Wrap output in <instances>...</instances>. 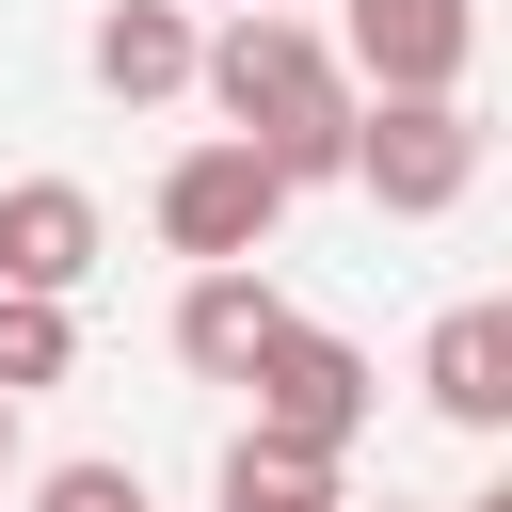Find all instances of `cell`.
<instances>
[{
  "label": "cell",
  "mask_w": 512,
  "mask_h": 512,
  "mask_svg": "<svg viewBox=\"0 0 512 512\" xmlns=\"http://www.w3.org/2000/svg\"><path fill=\"white\" fill-rule=\"evenodd\" d=\"M192 96H208V112L288 176V192L352 176V64H336V32H320V16L240 0L224 32H192Z\"/></svg>",
  "instance_id": "1"
},
{
  "label": "cell",
  "mask_w": 512,
  "mask_h": 512,
  "mask_svg": "<svg viewBox=\"0 0 512 512\" xmlns=\"http://www.w3.org/2000/svg\"><path fill=\"white\" fill-rule=\"evenodd\" d=\"M240 400H256V432L272 448H304V464H352V432H368V352L336 336V320H304V304H272V336L240 352Z\"/></svg>",
  "instance_id": "2"
},
{
  "label": "cell",
  "mask_w": 512,
  "mask_h": 512,
  "mask_svg": "<svg viewBox=\"0 0 512 512\" xmlns=\"http://www.w3.org/2000/svg\"><path fill=\"white\" fill-rule=\"evenodd\" d=\"M352 192L384 224H448L480 192V112L464 96H352Z\"/></svg>",
  "instance_id": "3"
},
{
  "label": "cell",
  "mask_w": 512,
  "mask_h": 512,
  "mask_svg": "<svg viewBox=\"0 0 512 512\" xmlns=\"http://www.w3.org/2000/svg\"><path fill=\"white\" fill-rule=\"evenodd\" d=\"M272 224H288V176H272L240 128H208V144H176V160H160V240H176L192 272H208V256H256Z\"/></svg>",
  "instance_id": "4"
},
{
  "label": "cell",
  "mask_w": 512,
  "mask_h": 512,
  "mask_svg": "<svg viewBox=\"0 0 512 512\" xmlns=\"http://www.w3.org/2000/svg\"><path fill=\"white\" fill-rule=\"evenodd\" d=\"M336 64H352V96H464V64H480V0H352Z\"/></svg>",
  "instance_id": "5"
},
{
  "label": "cell",
  "mask_w": 512,
  "mask_h": 512,
  "mask_svg": "<svg viewBox=\"0 0 512 512\" xmlns=\"http://www.w3.org/2000/svg\"><path fill=\"white\" fill-rule=\"evenodd\" d=\"M112 256V224H96V192L80 176H0V288H48V304H80V272Z\"/></svg>",
  "instance_id": "6"
},
{
  "label": "cell",
  "mask_w": 512,
  "mask_h": 512,
  "mask_svg": "<svg viewBox=\"0 0 512 512\" xmlns=\"http://www.w3.org/2000/svg\"><path fill=\"white\" fill-rule=\"evenodd\" d=\"M416 400L448 432H512V304H448L416 336Z\"/></svg>",
  "instance_id": "7"
},
{
  "label": "cell",
  "mask_w": 512,
  "mask_h": 512,
  "mask_svg": "<svg viewBox=\"0 0 512 512\" xmlns=\"http://www.w3.org/2000/svg\"><path fill=\"white\" fill-rule=\"evenodd\" d=\"M80 64H96L112 112H160V96H192V16H176V0H112Z\"/></svg>",
  "instance_id": "8"
},
{
  "label": "cell",
  "mask_w": 512,
  "mask_h": 512,
  "mask_svg": "<svg viewBox=\"0 0 512 512\" xmlns=\"http://www.w3.org/2000/svg\"><path fill=\"white\" fill-rule=\"evenodd\" d=\"M272 336V272L256 256H208L192 288H176V368H208V384H240V352Z\"/></svg>",
  "instance_id": "9"
},
{
  "label": "cell",
  "mask_w": 512,
  "mask_h": 512,
  "mask_svg": "<svg viewBox=\"0 0 512 512\" xmlns=\"http://www.w3.org/2000/svg\"><path fill=\"white\" fill-rule=\"evenodd\" d=\"M208 512H352V496H336V464H304V448L240 432V448H224V480H208Z\"/></svg>",
  "instance_id": "10"
},
{
  "label": "cell",
  "mask_w": 512,
  "mask_h": 512,
  "mask_svg": "<svg viewBox=\"0 0 512 512\" xmlns=\"http://www.w3.org/2000/svg\"><path fill=\"white\" fill-rule=\"evenodd\" d=\"M80 368V320L48 304V288H0V400H32V384H64Z\"/></svg>",
  "instance_id": "11"
},
{
  "label": "cell",
  "mask_w": 512,
  "mask_h": 512,
  "mask_svg": "<svg viewBox=\"0 0 512 512\" xmlns=\"http://www.w3.org/2000/svg\"><path fill=\"white\" fill-rule=\"evenodd\" d=\"M32 512H144V480H128V464H48Z\"/></svg>",
  "instance_id": "12"
},
{
  "label": "cell",
  "mask_w": 512,
  "mask_h": 512,
  "mask_svg": "<svg viewBox=\"0 0 512 512\" xmlns=\"http://www.w3.org/2000/svg\"><path fill=\"white\" fill-rule=\"evenodd\" d=\"M0 464H16V400H0Z\"/></svg>",
  "instance_id": "13"
},
{
  "label": "cell",
  "mask_w": 512,
  "mask_h": 512,
  "mask_svg": "<svg viewBox=\"0 0 512 512\" xmlns=\"http://www.w3.org/2000/svg\"><path fill=\"white\" fill-rule=\"evenodd\" d=\"M384 512H416V496H384Z\"/></svg>",
  "instance_id": "14"
}]
</instances>
